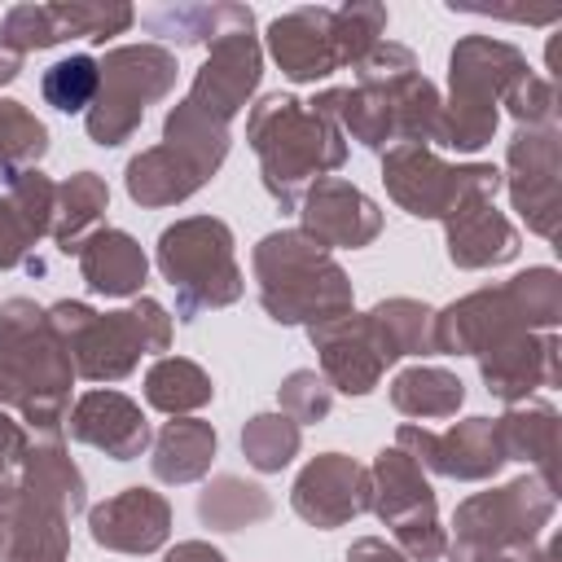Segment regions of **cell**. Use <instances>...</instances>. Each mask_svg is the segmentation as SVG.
I'll return each instance as SVG.
<instances>
[{"instance_id":"6da1fadb","label":"cell","mask_w":562,"mask_h":562,"mask_svg":"<svg viewBox=\"0 0 562 562\" xmlns=\"http://www.w3.org/2000/svg\"><path fill=\"white\" fill-rule=\"evenodd\" d=\"M307 105L316 114H325L338 132L360 140L364 149H391V145H426V140H435L443 97L417 70V57L404 44L382 40L356 66V83L325 88Z\"/></svg>"},{"instance_id":"7a4b0ae2","label":"cell","mask_w":562,"mask_h":562,"mask_svg":"<svg viewBox=\"0 0 562 562\" xmlns=\"http://www.w3.org/2000/svg\"><path fill=\"white\" fill-rule=\"evenodd\" d=\"M75 364L57 338L48 307L35 299L0 303V408H13L31 430L57 435L70 413Z\"/></svg>"},{"instance_id":"3957f363","label":"cell","mask_w":562,"mask_h":562,"mask_svg":"<svg viewBox=\"0 0 562 562\" xmlns=\"http://www.w3.org/2000/svg\"><path fill=\"white\" fill-rule=\"evenodd\" d=\"M246 140L259 154L263 189L281 211H299V198L347 162L342 132L307 101L285 92H268L259 105H250Z\"/></svg>"},{"instance_id":"277c9868","label":"cell","mask_w":562,"mask_h":562,"mask_svg":"<svg viewBox=\"0 0 562 562\" xmlns=\"http://www.w3.org/2000/svg\"><path fill=\"white\" fill-rule=\"evenodd\" d=\"M562 321V277L527 268L505 285H483L435 312L439 356H487L518 334H553Z\"/></svg>"},{"instance_id":"5b68a950","label":"cell","mask_w":562,"mask_h":562,"mask_svg":"<svg viewBox=\"0 0 562 562\" xmlns=\"http://www.w3.org/2000/svg\"><path fill=\"white\" fill-rule=\"evenodd\" d=\"M259 303L277 325H325L334 316H347L356 294L342 272V263L303 228H277L268 233L250 255Z\"/></svg>"},{"instance_id":"8992f818","label":"cell","mask_w":562,"mask_h":562,"mask_svg":"<svg viewBox=\"0 0 562 562\" xmlns=\"http://www.w3.org/2000/svg\"><path fill=\"white\" fill-rule=\"evenodd\" d=\"M57 338L70 351V364L88 382H123L140 356L171 347V316L158 299H136L123 312H97L79 299L48 307Z\"/></svg>"},{"instance_id":"52a82bcc","label":"cell","mask_w":562,"mask_h":562,"mask_svg":"<svg viewBox=\"0 0 562 562\" xmlns=\"http://www.w3.org/2000/svg\"><path fill=\"white\" fill-rule=\"evenodd\" d=\"M558 509V487L540 474H522L505 487L474 492L452 514L448 553L457 562H536L540 531Z\"/></svg>"},{"instance_id":"ba28073f","label":"cell","mask_w":562,"mask_h":562,"mask_svg":"<svg viewBox=\"0 0 562 562\" xmlns=\"http://www.w3.org/2000/svg\"><path fill=\"white\" fill-rule=\"evenodd\" d=\"M527 70H531L527 57L505 40H492V35L457 40V48L448 57V101L439 110L435 145L457 149V154L483 149L492 140V132H496L501 97Z\"/></svg>"},{"instance_id":"9c48e42d","label":"cell","mask_w":562,"mask_h":562,"mask_svg":"<svg viewBox=\"0 0 562 562\" xmlns=\"http://www.w3.org/2000/svg\"><path fill=\"white\" fill-rule=\"evenodd\" d=\"M158 272L176 290V316L193 321L241 299L246 281L233 255V228L215 215H189L158 233Z\"/></svg>"},{"instance_id":"30bf717a","label":"cell","mask_w":562,"mask_h":562,"mask_svg":"<svg viewBox=\"0 0 562 562\" xmlns=\"http://www.w3.org/2000/svg\"><path fill=\"white\" fill-rule=\"evenodd\" d=\"M97 75L101 83L83 114V127L92 145L114 149L132 140L145 110L176 88L180 66L176 53H167L162 44H119L105 57H97Z\"/></svg>"},{"instance_id":"8fae6325","label":"cell","mask_w":562,"mask_h":562,"mask_svg":"<svg viewBox=\"0 0 562 562\" xmlns=\"http://www.w3.org/2000/svg\"><path fill=\"white\" fill-rule=\"evenodd\" d=\"M391 202L417 220H452L470 202H492L501 171L492 162H443L426 145H391L382 154Z\"/></svg>"},{"instance_id":"7c38bea8","label":"cell","mask_w":562,"mask_h":562,"mask_svg":"<svg viewBox=\"0 0 562 562\" xmlns=\"http://www.w3.org/2000/svg\"><path fill=\"white\" fill-rule=\"evenodd\" d=\"M369 509L391 527L395 549L408 562H439L448 553V531L439 522L435 487L404 448H382L369 465Z\"/></svg>"},{"instance_id":"4fadbf2b","label":"cell","mask_w":562,"mask_h":562,"mask_svg":"<svg viewBox=\"0 0 562 562\" xmlns=\"http://www.w3.org/2000/svg\"><path fill=\"white\" fill-rule=\"evenodd\" d=\"M268 53L281 66V75L294 83H316L342 66L356 70L364 61V53L351 44L338 9H325V4H303V9L272 18L268 22Z\"/></svg>"},{"instance_id":"5bb4252c","label":"cell","mask_w":562,"mask_h":562,"mask_svg":"<svg viewBox=\"0 0 562 562\" xmlns=\"http://www.w3.org/2000/svg\"><path fill=\"white\" fill-rule=\"evenodd\" d=\"M514 211L536 237L558 233L562 215V136L558 127H518L505 149V176Z\"/></svg>"},{"instance_id":"9a60e30c","label":"cell","mask_w":562,"mask_h":562,"mask_svg":"<svg viewBox=\"0 0 562 562\" xmlns=\"http://www.w3.org/2000/svg\"><path fill=\"white\" fill-rule=\"evenodd\" d=\"M395 448H404L422 470H435L443 479L483 483L505 465L501 435L492 417H465L448 430H426L417 422H404L395 430Z\"/></svg>"},{"instance_id":"2e32d148","label":"cell","mask_w":562,"mask_h":562,"mask_svg":"<svg viewBox=\"0 0 562 562\" xmlns=\"http://www.w3.org/2000/svg\"><path fill=\"white\" fill-rule=\"evenodd\" d=\"M259 75H263V48H259V35L255 26H241V31H228L211 44L206 61L198 66L193 75V88H189V105L198 114H206L211 123H233L241 114V105L255 97L259 88Z\"/></svg>"},{"instance_id":"e0dca14e","label":"cell","mask_w":562,"mask_h":562,"mask_svg":"<svg viewBox=\"0 0 562 562\" xmlns=\"http://www.w3.org/2000/svg\"><path fill=\"white\" fill-rule=\"evenodd\" d=\"M290 505L303 522L334 531L369 509V470L342 452H321L299 470L290 487Z\"/></svg>"},{"instance_id":"ac0fdd59","label":"cell","mask_w":562,"mask_h":562,"mask_svg":"<svg viewBox=\"0 0 562 562\" xmlns=\"http://www.w3.org/2000/svg\"><path fill=\"white\" fill-rule=\"evenodd\" d=\"M299 220L303 233L316 237L325 250L342 246V250H360L382 233V211L369 193H360L351 180L325 176L316 180L303 198H299Z\"/></svg>"},{"instance_id":"d6986e66","label":"cell","mask_w":562,"mask_h":562,"mask_svg":"<svg viewBox=\"0 0 562 562\" xmlns=\"http://www.w3.org/2000/svg\"><path fill=\"white\" fill-rule=\"evenodd\" d=\"M88 536L110 553H154L171 536V505L154 487H123L88 509Z\"/></svg>"},{"instance_id":"ffe728a7","label":"cell","mask_w":562,"mask_h":562,"mask_svg":"<svg viewBox=\"0 0 562 562\" xmlns=\"http://www.w3.org/2000/svg\"><path fill=\"white\" fill-rule=\"evenodd\" d=\"M316 356H321V378L329 382V391H342V395H369L382 373H386V360L369 334V321L360 312H347V316H334L325 325H312L307 329Z\"/></svg>"},{"instance_id":"44dd1931","label":"cell","mask_w":562,"mask_h":562,"mask_svg":"<svg viewBox=\"0 0 562 562\" xmlns=\"http://www.w3.org/2000/svg\"><path fill=\"white\" fill-rule=\"evenodd\" d=\"M66 426H70V439L114 457V461H132L149 448V422L140 413V404L123 391H83L75 400V408L66 413Z\"/></svg>"},{"instance_id":"7402d4cb","label":"cell","mask_w":562,"mask_h":562,"mask_svg":"<svg viewBox=\"0 0 562 562\" xmlns=\"http://www.w3.org/2000/svg\"><path fill=\"white\" fill-rule=\"evenodd\" d=\"M558 334H518L496 351L479 356V378L487 395L522 404L540 386H558Z\"/></svg>"},{"instance_id":"603a6c76","label":"cell","mask_w":562,"mask_h":562,"mask_svg":"<svg viewBox=\"0 0 562 562\" xmlns=\"http://www.w3.org/2000/svg\"><path fill=\"white\" fill-rule=\"evenodd\" d=\"M53 206H57V184L31 167L9 180V193L0 198V272L31 263V250L40 237L53 228Z\"/></svg>"},{"instance_id":"cb8c5ba5","label":"cell","mask_w":562,"mask_h":562,"mask_svg":"<svg viewBox=\"0 0 562 562\" xmlns=\"http://www.w3.org/2000/svg\"><path fill=\"white\" fill-rule=\"evenodd\" d=\"M75 259H79L83 285L92 294H105V299L140 294L145 272H149V259H145L140 241L132 233H123V228H92L75 246Z\"/></svg>"},{"instance_id":"d4e9b609","label":"cell","mask_w":562,"mask_h":562,"mask_svg":"<svg viewBox=\"0 0 562 562\" xmlns=\"http://www.w3.org/2000/svg\"><path fill=\"white\" fill-rule=\"evenodd\" d=\"M443 241H448V259L465 272L496 268L518 255V228L492 202H470L452 220H443Z\"/></svg>"},{"instance_id":"484cf974","label":"cell","mask_w":562,"mask_h":562,"mask_svg":"<svg viewBox=\"0 0 562 562\" xmlns=\"http://www.w3.org/2000/svg\"><path fill=\"white\" fill-rule=\"evenodd\" d=\"M0 514L9 522L4 562H66V553H70V514L66 509L18 492L13 505Z\"/></svg>"},{"instance_id":"4316f807","label":"cell","mask_w":562,"mask_h":562,"mask_svg":"<svg viewBox=\"0 0 562 562\" xmlns=\"http://www.w3.org/2000/svg\"><path fill=\"white\" fill-rule=\"evenodd\" d=\"M496 435H501L505 461H527L540 470L549 487H558V408L553 404L544 400L509 404L496 417Z\"/></svg>"},{"instance_id":"83f0119b","label":"cell","mask_w":562,"mask_h":562,"mask_svg":"<svg viewBox=\"0 0 562 562\" xmlns=\"http://www.w3.org/2000/svg\"><path fill=\"white\" fill-rule=\"evenodd\" d=\"M18 492H26L35 501H48L66 514H79L88 505L83 470L70 461V452L57 443V435H44L26 448V457L18 465Z\"/></svg>"},{"instance_id":"f1b7e54d","label":"cell","mask_w":562,"mask_h":562,"mask_svg":"<svg viewBox=\"0 0 562 562\" xmlns=\"http://www.w3.org/2000/svg\"><path fill=\"white\" fill-rule=\"evenodd\" d=\"M211 461H215V426L202 417H171L154 435L149 470L158 483H171V487L198 483V479H206Z\"/></svg>"},{"instance_id":"f546056e","label":"cell","mask_w":562,"mask_h":562,"mask_svg":"<svg viewBox=\"0 0 562 562\" xmlns=\"http://www.w3.org/2000/svg\"><path fill=\"white\" fill-rule=\"evenodd\" d=\"M123 184H127V198L136 206H176V202L193 198L206 184V176L193 162H184L176 149L154 145V149H140L127 162Z\"/></svg>"},{"instance_id":"4dcf8cb0","label":"cell","mask_w":562,"mask_h":562,"mask_svg":"<svg viewBox=\"0 0 562 562\" xmlns=\"http://www.w3.org/2000/svg\"><path fill=\"white\" fill-rule=\"evenodd\" d=\"M140 22H145L149 35L176 40L180 48L184 44H206L211 48L220 35L255 26V13L246 4H162V9H149Z\"/></svg>"},{"instance_id":"1f68e13d","label":"cell","mask_w":562,"mask_h":562,"mask_svg":"<svg viewBox=\"0 0 562 562\" xmlns=\"http://www.w3.org/2000/svg\"><path fill=\"white\" fill-rule=\"evenodd\" d=\"M369 334L386 364L400 356H435V312L417 299H382L373 312H364Z\"/></svg>"},{"instance_id":"d6a6232c","label":"cell","mask_w":562,"mask_h":562,"mask_svg":"<svg viewBox=\"0 0 562 562\" xmlns=\"http://www.w3.org/2000/svg\"><path fill=\"white\" fill-rule=\"evenodd\" d=\"M215 400L211 373L184 356H158L145 373V404L167 417H189Z\"/></svg>"},{"instance_id":"836d02e7","label":"cell","mask_w":562,"mask_h":562,"mask_svg":"<svg viewBox=\"0 0 562 562\" xmlns=\"http://www.w3.org/2000/svg\"><path fill=\"white\" fill-rule=\"evenodd\" d=\"M162 145L176 149L184 162H193V167L211 180V176L224 167L233 136H228L224 123H211L206 114H198L189 101H176V105L167 110V119H162Z\"/></svg>"},{"instance_id":"e575fe53","label":"cell","mask_w":562,"mask_h":562,"mask_svg":"<svg viewBox=\"0 0 562 562\" xmlns=\"http://www.w3.org/2000/svg\"><path fill=\"white\" fill-rule=\"evenodd\" d=\"M105 206H110V189L97 171H75L70 180H61L57 184V206H53V228H48L57 250L75 255V246L97 228Z\"/></svg>"},{"instance_id":"d590c367","label":"cell","mask_w":562,"mask_h":562,"mask_svg":"<svg viewBox=\"0 0 562 562\" xmlns=\"http://www.w3.org/2000/svg\"><path fill=\"white\" fill-rule=\"evenodd\" d=\"M391 404L404 417H452L465 404V382L452 369L439 364H413L404 373H395L391 382Z\"/></svg>"},{"instance_id":"8d00e7d4","label":"cell","mask_w":562,"mask_h":562,"mask_svg":"<svg viewBox=\"0 0 562 562\" xmlns=\"http://www.w3.org/2000/svg\"><path fill=\"white\" fill-rule=\"evenodd\" d=\"M272 514V496L259 483H246L237 474H215L198 492V518L215 531H241Z\"/></svg>"},{"instance_id":"74e56055","label":"cell","mask_w":562,"mask_h":562,"mask_svg":"<svg viewBox=\"0 0 562 562\" xmlns=\"http://www.w3.org/2000/svg\"><path fill=\"white\" fill-rule=\"evenodd\" d=\"M303 448V426L290 422L281 408L277 413H255L241 426V452L259 474H281Z\"/></svg>"},{"instance_id":"f35d334b","label":"cell","mask_w":562,"mask_h":562,"mask_svg":"<svg viewBox=\"0 0 562 562\" xmlns=\"http://www.w3.org/2000/svg\"><path fill=\"white\" fill-rule=\"evenodd\" d=\"M48 154V127L22 105L0 97V176L13 180L18 171H31Z\"/></svg>"},{"instance_id":"ab89813d","label":"cell","mask_w":562,"mask_h":562,"mask_svg":"<svg viewBox=\"0 0 562 562\" xmlns=\"http://www.w3.org/2000/svg\"><path fill=\"white\" fill-rule=\"evenodd\" d=\"M53 13L66 40H97V44L123 35L136 22V9L123 0H57Z\"/></svg>"},{"instance_id":"60d3db41","label":"cell","mask_w":562,"mask_h":562,"mask_svg":"<svg viewBox=\"0 0 562 562\" xmlns=\"http://www.w3.org/2000/svg\"><path fill=\"white\" fill-rule=\"evenodd\" d=\"M97 83H101L97 57H88V53H70V57L53 61V66L40 75L44 101H48L53 110H61V114H79V110L88 114V105H92V97H97Z\"/></svg>"},{"instance_id":"b9f144b4","label":"cell","mask_w":562,"mask_h":562,"mask_svg":"<svg viewBox=\"0 0 562 562\" xmlns=\"http://www.w3.org/2000/svg\"><path fill=\"white\" fill-rule=\"evenodd\" d=\"M61 26H57V13L53 4H13L4 18H0V44L18 48L22 57L35 53V48H53L61 44Z\"/></svg>"},{"instance_id":"7bdbcfd3","label":"cell","mask_w":562,"mask_h":562,"mask_svg":"<svg viewBox=\"0 0 562 562\" xmlns=\"http://www.w3.org/2000/svg\"><path fill=\"white\" fill-rule=\"evenodd\" d=\"M277 404L290 422L299 426H312V422H325L329 408H334V391L329 382L316 373V369H294L281 386H277Z\"/></svg>"},{"instance_id":"ee69618b","label":"cell","mask_w":562,"mask_h":562,"mask_svg":"<svg viewBox=\"0 0 562 562\" xmlns=\"http://www.w3.org/2000/svg\"><path fill=\"white\" fill-rule=\"evenodd\" d=\"M501 105L518 119V127H558V92L536 70H527L522 79H514L509 92L501 97Z\"/></svg>"},{"instance_id":"f6af8a7d","label":"cell","mask_w":562,"mask_h":562,"mask_svg":"<svg viewBox=\"0 0 562 562\" xmlns=\"http://www.w3.org/2000/svg\"><path fill=\"white\" fill-rule=\"evenodd\" d=\"M26 448H31L26 426L13 422V417L0 408V509H9L13 496H18V465H22Z\"/></svg>"},{"instance_id":"bcb514c9","label":"cell","mask_w":562,"mask_h":562,"mask_svg":"<svg viewBox=\"0 0 562 562\" xmlns=\"http://www.w3.org/2000/svg\"><path fill=\"white\" fill-rule=\"evenodd\" d=\"M347 562H408V558L395 544H386L382 536H360V540H351Z\"/></svg>"},{"instance_id":"7dc6e473","label":"cell","mask_w":562,"mask_h":562,"mask_svg":"<svg viewBox=\"0 0 562 562\" xmlns=\"http://www.w3.org/2000/svg\"><path fill=\"white\" fill-rule=\"evenodd\" d=\"M162 562H228L220 549H211L206 540H180L176 549H167Z\"/></svg>"},{"instance_id":"c3c4849f","label":"cell","mask_w":562,"mask_h":562,"mask_svg":"<svg viewBox=\"0 0 562 562\" xmlns=\"http://www.w3.org/2000/svg\"><path fill=\"white\" fill-rule=\"evenodd\" d=\"M558 553H562V540H549V544L540 549V558H536V562H558Z\"/></svg>"},{"instance_id":"681fc988","label":"cell","mask_w":562,"mask_h":562,"mask_svg":"<svg viewBox=\"0 0 562 562\" xmlns=\"http://www.w3.org/2000/svg\"><path fill=\"white\" fill-rule=\"evenodd\" d=\"M4 549H9V522H4V514H0V562H4Z\"/></svg>"}]
</instances>
